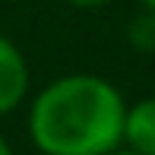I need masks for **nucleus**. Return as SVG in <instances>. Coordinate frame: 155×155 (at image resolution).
<instances>
[{
	"instance_id": "2",
	"label": "nucleus",
	"mask_w": 155,
	"mask_h": 155,
	"mask_svg": "<svg viewBox=\"0 0 155 155\" xmlns=\"http://www.w3.org/2000/svg\"><path fill=\"white\" fill-rule=\"evenodd\" d=\"M29 92V63L10 38L0 35V117L16 111Z\"/></svg>"
},
{
	"instance_id": "5",
	"label": "nucleus",
	"mask_w": 155,
	"mask_h": 155,
	"mask_svg": "<svg viewBox=\"0 0 155 155\" xmlns=\"http://www.w3.org/2000/svg\"><path fill=\"white\" fill-rule=\"evenodd\" d=\"M108 155H139V152H133V149H127V146H124V149H120V146H117V149H114V152H108Z\"/></svg>"
},
{
	"instance_id": "3",
	"label": "nucleus",
	"mask_w": 155,
	"mask_h": 155,
	"mask_svg": "<svg viewBox=\"0 0 155 155\" xmlns=\"http://www.w3.org/2000/svg\"><path fill=\"white\" fill-rule=\"evenodd\" d=\"M124 146L139 155H155V98H143L127 108Z\"/></svg>"
},
{
	"instance_id": "6",
	"label": "nucleus",
	"mask_w": 155,
	"mask_h": 155,
	"mask_svg": "<svg viewBox=\"0 0 155 155\" xmlns=\"http://www.w3.org/2000/svg\"><path fill=\"white\" fill-rule=\"evenodd\" d=\"M0 155H13V149H10V143H6L3 136H0Z\"/></svg>"
},
{
	"instance_id": "7",
	"label": "nucleus",
	"mask_w": 155,
	"mask_h": 155,
	"mask_svg": "<svg viewBox=\"0 0 155 155\" xmlns=\"http://www.w3.org/2000/svg\"><path fill=\"white\" fill-rule=\"evenodd\" d=\"M139 3L146 6V13H155V0H139Z\"/></svg>"
},
{
	"instance_id": "8",
	"label": "nucleus",
	"mask_w": 155,
	"mask_h": 155,
	"mask_svg": "<svg viewBox=\"0 0 155 155\" xmlns=\"http://www.w3.org/2000/svg\"><path fill=\"white\" fill-rule=\"evenodd\" d=\"M41 155H48V152H41Z\"/></svg>"
},
{
	"instance_id": "4",
	"label": "nucleus",
	"mask_w": 155,
	"mask_h": 155,
	"mask_svg": "<svg viewBox=\"0 0 155 155\" xmlns=\"http://www.w3.org/2000/svg\"><path fill=\"white\" fill-rule=\"evenodd\" d=\"M67 3L82 6V10H92V6H104V3H111V0H67Z\"/></svg>"
},
{
	"instance_id": "1",
	"label": "nucleus",
	"mask_w": 155,
	"mask_h": 155,
	"mask_svg": "<svg viewBox=\"0 0 155 155\" xmlns=\"http://www.w3.org/2000/svg\"><path fill=\"white\" fill-rule=\"evenodd\" d=\"M127 101L114 82L95 73H70L35 95L29 133L48 155H108L124 146Z\"/></svg>"
}]
</instances>
